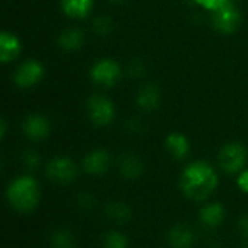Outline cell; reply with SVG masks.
Listing matches in <instances>:
<instances>
[{
	"instance_id": "5bb4252c",
	"label": "cell",
	"mask_w": 248,
	"mask_h": 248,
	"mask_svg": "<svg viewBox=\"0 0 248 248\" xmlns=\"http://www.w3.org/2000/svg\"><path fill=\"white\" fill-rule=\"evenodd\" d=\"M160 99H161V94H160L158 87L155 84H147V86H144L138 92V94H137V105L142 110L151 112V110L158 108Z\"/></svg>"
},
{
	"instance_id": "3957f363",
	"label": "cell",
	"mask_w": 248,
	"mask_h": 248,
	"mask_svg": "<svg viewBox=\"0 0 248 248\" xmlns=\"http://www.w3.org/2000/svg\"><path fill=\"white\" fill-rule=\"evenodd\" d=\"M87 116L96 126H106L109 125L116 115L115 105L110 99L102 94H93L89 97L86 103Z\"/></svg>"
},
{
	"instance_id": "d6986e66",
	"label": "cell",
	"mask_w": 248,
	"mask_h": 248,
	"mask_svg": "<svg viewBox=\"0 0 248 248\" xmlns=\"http://www.w3.org/2000/svg\"><path fill=\"white\" fill-rule=\"evenodd\" d=\"M105 214L106 217L118 224H124L131 218V209L125 202L121 201H115V202H109L105 206Z\"/></svg>"
},
{
	"instance_id": "4fadbf2b",
	"label": "cell",
	"mask_w": 248,
	"mask_h": 248,
	"mask_svg": "<svg viewBox=\"0 0 248 248\" xmlns=\"http://www.w3.org/2000/svg\"><path fill=\"white\" fill-rule=\"evenodd\" d=\"M167 241L171 248H192L195 244V234L187 225H174L167 234Z\"/></svg>"
},
{
	"instance_id": "7402d4cb",
	"label": "cell",
	"mask_w": 248,
	"mask_h": 248,
	"mask_svg": "<svg viewBox=\"0 0 248 248\" xmlns=\"http://www.w3.org/2000/svg\"><path fill=\"white\" fill-rule=\"evenodd\" d=\"M92 28H93V31H94L97 35L106 36V35H109V33L112 32V29H113V22H112V19L108 17V16H99V17L94 19Z\"/></svg>"
},
{
	"instance_id": "7c38bea8",
	"label": "cell",
	"mask_w": 248,
	"mask_h": 248,
	"mask_svg": "<svg viewBox=\"0 0 248 248\" xmlns=\"http://www.w3.org/2000/svg\"><path fill=\"white\" fill-rule=\"evenodd\" d=\"M119 171L128 180H137L144 173L142 160L134 153H124L119 157Z\"/></svg>"
},
{
	"instance_id": "2e32d148",
	"label": "cell",
	"mask_w": 248,
	"mask_h": 248,
	"mask_svg": "<svg viewBox=\"0 0 248 248\" xmlns=\"http://www.w3.org/2000/svg\"><path fill=\"white\" fill-rule=\"evenodd\" d=\"M166 148L171 157L177 160H183L189 154L190 145H189V140L183 134L173 132L166 138Z\"/></svg>"
},
{
	"instance_id": "277c9868",
	"label": "cell",
	"mask_w": 248,
	"mask_h": 248,
	"mask_svg": "<svg viewBox=\"0 0 248 248\" xmlns=\"http://www.w3.org/2000/svg\"><path fill=\"white\" fill-rule=\"evenodd\" d=\"M247 148L240 142H230V144L224 145L218 155L221 169L230 174L241 171L247 163Z\"/></svg>"
},
{
	"instance_id": "ac0fdd59",
	"label": "cell",
	"mask_w": 248,
	"mask_h": 248,
	"mask_svg": "<svg viewBox=\"0 0 248 248\" xmlns=\"http://www.w3.org/2000/svg\"><path fill=\"white\" fill-rule=\"evenodd\" d=\"M225 218V209L221 203H209L201 211V221L206 227H218Z\"/></svg>"
},
{
	"instance_id": "603a6c76",
	"label": "cell",
	"mask_w": 248,
	"mask_h": 248,
	"mask_svg": "<svg viewBox=\"0 0 248 248\" xmlns=\"http://www.w3.org/2000/svg\"><path fill=\"white\" fill-rule=\"evenodd\" d=\"M195 1L202 9L209 10V12H215V10L221 9L222 6H225L227 3H230V0H195Z\"/></svg>"
},
{
	"instance_id": "9a60e30c",
	"label": "cell",
	"mask_w": 248,
	"mask_h": 248,
	"mask_svg": "<svg viewBox=\"0 0 248 248\" xmlns=\"http://www.w3.org/2000/svg\"><path fill=\"white\" fill-rule=\"evenodd\" d=\"M61 9L71 19H84L93 9V0H61Z\"/></svg>"
},
{
	"instance_id": "5b68a950",
	"label": "cell",
	"mask_w": 248,
	"mask_h": 248,
	"mask_svg": "<svg viewBox=\"0 0 248 248\" xmlns=\"http://www.w3.org/2000/svg\"><path fill=\"white\" fill-rule=\"evenodd\" d=\"M122 76V70L115 60L102 58L93 64L90 68V77L93 83L102 87H112L115 86Z\"/></svg>"
},
{
	"instance_id": "ba28073f",
	"label": "cell",
	"mask_w": 248,
	"mask_h": 248,
	"mask_svg": "<svg viewBox=\"0 0 248 248\" xmlns=\"http://www.w3.org/2000/svg\"><path fill=\"white\" fill-rule=\"evenodd\" d=\"M45 173L52 182L67 185L77 177V166L67 157H55L46 164Z\"/></svg>"
},
{
	"instance_id": "f1b7e54d",
	"label": "cell",
	"mask_w": 248,
	"mask_h": 248,
	"mask_svg": "<svg viewBox=\"0 0 248 248\" xmlns=\"http://www.w3.org/2000/svg\"><path fill=\"white\" fill-rule=\"evenodd\" d=\"M246 248H248V247H246Z\"/></svg>"
},
{
	"instance_id": "52a82bcc",
	"label": "cell",
	"mask_w": 248,
	"mask_h": 248,
	"mask_svg": "<svg viewBox=\"0 0 248 248\" xmlns=\"http://www.w3.org/2000/svg\"><path fill=\"white\" fill-rule=\"evenodd\" d=\"M44 77V67L36 60L23 61L15 71L13 81L20 89H31L36 86Z\"/></svg>"
},
{
	"instance_id": "8fae6325",
	"label": "cell",
	"mask_w": 248,
	"mask_h": 248,
	"mask_svg": "<svg viewBox=\"0 0 248 248\" xmlns=\"http://www.w3.org/2000/svg\"><path fill=\"white\" fill-rule=\"evenodd\" d=\"M20 49H22V44L16 35H13L12 32H7V31H3L0 33V60H1V62L6 64V62L16 60L20 54Z\"/></svg>"
},
{
	"instance_id": "e0dca14e",
	"label": "cell",
	"mask_w": 248,
	"mask_h": 248,
	"mask_svg": "<svg viewBox=\"0 0 248 248\" xmlns=\"http://www.w3.org/2000/svg\"><path fill=\"white\" fill-rule=\"evenodd\" d=\"M84 42V35L77 28H67L58 36V45L64 51H77Z\"/></svg>"
},
{
	"instance_id": "7a4b0ae2",
	"label": "cell",
	"mask_w": 248,
	"mask_h": 248,
	"mask_svg": "<svg viewBox=\"0 0 248 248\" xmlns=\"http://www.w3.org/2000/svg\"><path fill=\"white\" fill-rule=\"evenodd\" d=\"M7 201L17 212H32L39 202V187L33 177L20 176L7 187Z\"/></svg>"
},
{
	"instance_id": "9c48e42d",
	"label": "cell",
	"mask_w": 248,
	"mask_h": 248,
	"mask_svg": "<svg viewBox=\"0 0 248 248\" xmlns=\"http://www.w3.org/2000/svg\"><path fill=\"white\" fill-rule=\"evenodd\" d=\"M22 128H23L25 135L29 140L41 141V140L48 137L51 125H49V121H48L46 116L39 115V113H33V115L26 116V119L23 121Z\"/></svg>"
},
{
	"instance_id": "6da1fadb",
	"label": "cell",
	"mask_w": 248,
	"mask_h": 248,
	"mask_svg": "<svg viewBox=\"0 0 248 248\" xmlns=\"http://www.w3.org/2000/svg\"><path fill=\"white\" fill-rule=\"evenodd\" d=\"M180 187L187 198L205 201L218 187V176L208 163L193 161L182 173Z\"/></svg>"
},
{
	"instance_id": "4316f807",
	"label": "cell",
	"mask_w": 248,
	"mask_h": 248,
	"mask_svg": "<svg viewBox=\"0 0 248 248\" xmlns=\"http://www.w3.org/2000/svg\"><path fill=\"white\" fill-rule=\"evenodd\" d=\"M238 230H240L241 235L248 237V214L244 215V217H241V219L238 222Z\"/></svg>"
},
{
	"instance_id": "cb8c5ba5",
	"label": "cell",
	"mask_w": 248,
	"mask_h": 248,
	"mask_svg": "<svg viewBox=\"0 0 248 248\" xmlns=\"http://www.w3.org/2000/svg\"><path fill=\"white\" fill-rule=\"evenodd\" d=\"M22 160H23V163H25V166L28 169H35V167L39 166V155L33 150L25 151L23 155H22Z\"/></svg>"
},
{
	"instance_id": "8992f818",
	"label": "cell",
	"mask_w": 248,
	"mask_h": 248,
	"mask_svg": "<svg viewBox=\"0 0 248 248\" xmlns=\"http://www.w3.org/2000/svg\"><path fill=\"white\" fill-rule=\"evenodd\" d=\"M241 22V13L231 1L221 9L212 12V25L219 33H232L237 31Z\"/></svg>"
},
{
	"instance_id": "83f0119b",
	"label": "cell",
	"mask_w": 248,
	"mask_h": 248,
	"mask_svg": "<svg viewBox=\"0 0 248 248\" xmlns=\"http://www.w3.org/2000/svg\"><path fill=\"white\" fill-rule=\"evenodd\" d=\"M110 1H113V3H121V1H124V0H110Z\"/></svg>"
},
{
	"instance_id": "30bf717a",
	"label": "cell",
	"mask_w": 248,
	"mask_h": 248,
	"mask_svg": "<svg viewBox=\"0 0 248 248\" xmlns=\"http://www.w3.org/2000/svg\"><path fill=\"white\" fill-rule=\"evenodd\" d=\"M110 167V155L106 150H93L83 160V169L93 176L105 174Z\"/></svg>"
},
{
	"instance_id": "44dd1931",
	"label": "cell",
	"mask_w": 248,
	"mask_h": 248,
	"mask_svg": "<svg viewBox=\"0 0 248 248\" xmlns=\"http://www.w3.org/2000/svg\"><path fill=\"white\" fill-rule=\"evenodd\" d=\"M105 248H128V238L118 231H110L103 238Z\"/></svg>"
},
{
	"instance_id": "ffe728a7",
	"label": "cell",
	"mask_w": 248,
	"mask_h": 248,
	"mask_svg": "<svg viewBox=\"0 0 248 248\" xmlns=\"http://www.w3.org/2000/svg\"><path fill=\"white\" fill-rule=\"evenodd\" d=\"M51 248H76V240L68 230L60 228L51 235Z\"/></svg>"
},
{
	"instance_id": "484cf974",
	"label": "cell",
	"mask_w": 248,
	"mask_h": 248,
	"mask_svg": "<svg viewBox=\"0 0 248 248\" xmlns=\"http://www.w3.org/2000/svg\"><path fill=\"white\" fill-rule=\"evenodd\" d=\"M238 187H240L243 192L248 193V170L241 171V174H240V177H238Z\"/></svg>"
},
{
	"instance_id": "d4e9b609",
	"label": "cell",
	"mask_w": 248,
	"mask_h": 248,
	"mask_svg": "<svg viewBox=\"0 0 248 248\" xmlns=\"http://www.w3.org/2000/svg\"><path fill=\"white\" fill-rule=\"evenodd\" d=\"M78 203H80L81 208L90 209V208L94 206V199H93V196H92L90 193H81V195L78 196Z\"/></svg>"
}]
</instances>
